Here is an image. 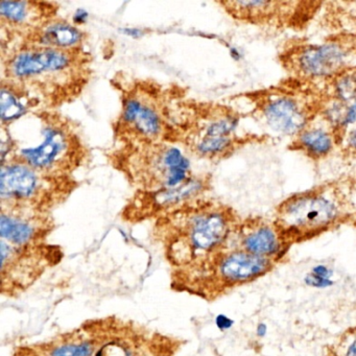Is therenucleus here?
<instances>
[{
  "instance_id": "9",
  "label": "nucleus",
  "mask_w": 356,
  "mask_h": 356,
  "mask_svg": "<svg viewBox=\"0 0 356 356\" xmlns=\"http://www.w3.org/2000/svg\"><path fill=\"white\" fill-rule=\"evenodd\" d=\"M276 225L257 224L248 227L241 234V250L278 264L289 249Z\"/></svg>"
},
{
  "instance_id": "6",
  "label": "nucleus",
  "mask_w": 356,
  "mask_h": 356,
  "mask_svg": "<svg viewBox=\"0 0 356 356\" xmlns=\"http://www.w3.org/2000/svg\"><path fill=\"white\" fill-rule=\"evenodd\" d=\"M118 124L133 143H159L165 128L163 118L154 102L136 93L124 99Z\"/></svg>"
},
{
  "instance_id": "20",
  "label": "nucleus",
  "mask_w": 356,
  "mask_h": 356,
  "mask_svg": "<svg viewBox=\"0 0 356 356\" xmlns=\"http://www.w3.org/2000/svg\"><path fill=\"white\" fill-rule=\"evenodd\" d=\"M339 356H356V330L352 331L343 339V347Z\"/></svg>"
},
{
  "instance_id": "13",
  "label": "nucleus",
  "mask_w": 356,
  "mask_h": 356,
  "mask_svg": "<svg viewBox=\"0 0 356 356\" xmlns=\"http://www.w3.org/2000/svg\"><path fill=\"white\" fill-rule=\"evenodd\" d=\"M266 120L274 130L284 134H293L305 126L306 118L295 101L277 99L264 109Z\"/></svg>"
},
{
  "instance_id": "14",
  "label": "nucleus",
  "mask_w": 356,
  "mask_h": 356,
  "mask_svg": "<svg viewBox=\"0 0 356 356\" xmlns=\"http://www.w3.org/2000/svg\"><path fill=\"white\" fill-rule=\"evenodd\" d=\"M32 209L5 208L1 210L0 233L3 239L15 245H24L34 237L36 228L26 214Z\"/></svg>"
},
{
  "instance_id": "23",
  "label": "nucleus",
  "mask_w": 356,
  "mask_h": 356,
  "mask_svg": "<svg viewBox=\"0 0 356 356\" xmlns=\"http://www.w3.org/2000/svg\"><path fill=\"white\" fill-rule=\"evenodd\" d=\"M233 321L230 320V318H227L226 316H218L216 318V325H218V328L222 329V330H225V329L230 328L232 326Z\"/></svg>"
},
{
  "instance_id": "25",
  "label": "nucleus",
  "mask_w": 356,
  "mask_h": 356,
  "mask_svg": "<svg viewBox=\"0 0 356 356\" xmlns=\"http://www.w3.org/2000/svg\"><path fill=\"white\" fill-rule=\"evenodd\" d=\"M124 33L132 37L141 36L140 31L137 30V29H128V30H124Z\"/></svg>"
},
{
  "instance_id": "17",
  "label": "nucleus",
  "mask_w": 356,
  "mask_h": 356,
  "mask_svg": "<svg viewBox=\"0 0 356 356\" xmlns=\"http://www.w3.org/2000/svg\"><path fill=\"white\" fill-rule=\"evenodd\" d=\"M333 273L330 268L324 264H318L308 273L305 278L306 284L316 289H324L330 286L332 283Z\"/></svg>"
},
{
  "instance_id": "5",
  "label": "nucleus",
  "mask_w": 356,
  "mask_h": 356,
  "mask_svg": "<svg viewBox=\"0 0 356 356\" xmlns=\"http://www.w3.org/2000/svg\"><path fill=\"white\" fill-rule=\"evenodd\" d=\"M55 177L45 176L20 160L1 163L0 197L5 208L39 209L47 197H53Z\"/></svg>"
},
{
  "instance_id": "11",
  "label": "nucleus",
  "mask_w": 356,
  "mask_h": 356,
  "mask_svg": "<svg viewBox=\"0 0 356 356\" xmlns=\"http://www.w3.org/2000/svg\"><path fill=\"white\" fill-rule=\"evenodd\" d=\"M47 3L33 1H1L0 16L3 26L18 31H26L29 35L38 30L45 22L53 19L47 17L51 11Z\"/></svg>"
},
{
  "instance_id": "26",
  "label": "nucleus",
  "mask_w": 356,
  "mask_h": 356,
  "mask_svg": "<svg viewBox=\"0 0 356 356\" xmlns=\"http://www.w3.org/2000/svg\"><path fill=\"white\" fill-rule=\"evenodd\" d=\"M266 330H268V328H266V324L258 325L257 334L259 335V337H264V335H266Z\"/></svg>"
},
{
  "instance_id": "1",
  "label": "nucleus",
  "mask_w": 356,
  "mask_h": 356,
  "mask_svg": "<svg viewBox=\"0 0 356 356\" xmlns=\"http://www.w3.org/2000/svg\"><path fill=\"white\" fill-rule=\"evenodd\" d=\"M80 67L78 51L24 44L3 62L7 83L19 90L67 84ZM5 82V81H3Z\"/></svg>"
},
{
  "instance_id": "10",
  "label": "nucleus",
  "mask_w": 356,
  "mask_h": 356,
  "mask_svg": "<svg viewBox=\"0 0 356 356\" xmlns=\"http://www.w3.org/2000/svg\"><path fill=\"white\" fill-rule=\"evenodd\" d=\"M24 44L51 47L61 51H79L84 42V33L74 24L62 19H51L29 35Z\"/></svg>"
},
{
  "instance_id": "19",
  "label": "nucleus",
  "mask_w": 356,
  "mask_h": 356,
  "mask_svg": "<svg viewBox=\"0 0 356 356\" xmlns=\"http://www.w3.org/2000/svg\"><path fill=\"white\" fill-rule=\"evenodd\" d=\"M337 90H339V95L343 99H351L356 95V80L352 76H346V78L341 79L339 82V86H337Z\"/></svg>"
},
{
  "instance_id": "21",
  "label": "nucleus",
  "mask_w": 356,
  "mask_h": 356,
  "mask_svg": "<svg viewBox=\"0 0 356 356\" xmlns=\"http://www.w3.org/2000/svg\"><path fill=\"white\" fill-rule=\"evenodd\" d=\"M97 356H131L129 355L128 352L120 347V346L116 345V343H110V345L106 346L103 349L99 350V353Z\"/></svg>"
},
{
  "instance_id": "2",
  "label": "nucleus",
  "mask_w": 356,
  "mask_h": 356,
  "mask_svg": "<svg viewBox=\"0 0 356 356\" xmlns=\"http://www.w3.org/2000/svg\"><path fill=\"white\" fill-rule=\"evenodd\" d=\"M127 170L143 193L174 188L188 181L191 161L179 147L168 143H134Z\"/></svg>"
},
{
  "instance_id": "12",
  "label": "nucleus",
  "mask_w": 356,
  "mask_h": 356,
  "mask_svg": "<svg viewBox=\"0 0 356 356\" xmlns=\"http://www.w3.org/2000/svg\"><path fill=\"white\" fill-rule=\"evenodd\" d=\"M343 53L335 45H321L306 49L299 57V66L307 76H328L341 67Z\"/></svg>"
},
{
  "instance_id": "15",
  "label": "nucleus",
  "mask_w": 356,
  "mask_h": 356,
  "mask_svg": "<svg viewBox=\"0 0 356 356\" xmlns=\"http://www.w3.org/2000/svg\"><path fill=\"white\" fill-rule=\"evenodd\" d=\"M26 93L14 87L9 83L3 82L1 97H0V109H1V124L3 126L12 124L26 115L28 111Z\"/></svg>"
},
{
  "instance_id": "3",
  "label": "nucleus",
  "mask_w": 356,
  "mask_h": 356,
  "mask_svg": "<svg viewBox=\"0 0 356 356\" xmlns=\"http://www.w3.org/2000/svg\"><path fill=\"white\" fill-rule=\"evenodd\" d=\"M81 152L80 140L72 129L59 118L49 116L42 118L40 140L16 149L10 159L15 158L45 176L59 178L76 165Z\"/></svg>"
},
{
  "instance_id": "18",
  "label": "nucleus",
  "mask_w": 356,
  "mask_h": 356,
  "mask_svg": "<svg viewBox=\"0 0 356 356\" xmlns=\"http://www.w3.org/2000/svg\"><path fill=\"white\" fill-rule=\"evenodd\" d=\"M53 356H91V350L84 343L63 346L56 349Z\"/></svg>"
},
{
  "instance_id": "7",
  "label": "nucleus",
  "mask_w": 356,
  "mask_h": 356,
  "mask_svg": "<svg viewBox=\"0 0 356 356\" xmlns=\"http://www.w3.org/2000/svg\"><path fill=\"white\" fill-rule=\"evenodd\" d=\"M230 233V220L218 209L195 211L188 222V236L197 250L209 251L226 241Z\"/></svg>"
},
{
  "instance_id": "27",
  "label": "nucleus",
  "mask_w": 356,
  "mask_h": 356,
  "mask_svg": "<svg viewBox=\"0 0 356 356\" xmlns=\"http://www.w3.org/2000/svg\"><path fill=\"white\" fill-rule=\"evenodd\" d=\"M351 145H352V147H353L356 151V130H355V132H354V134L352 135Z\"/></svg>"
},
{
  "instance_id": "24",
  "label": "nucleus",
  "mask_w": 356,
  "mask_h": 356,
  "mask_svg": "<svg viewBox=\"0 0 356 356\" xmlns=\"http://www.w3.org/2000/svg\"><path fill=\"white\" fill-rule=\"evenodd\" d=\"M356 120V103L348 110L347 114H346L345 122L343 124H351V122H355Z\"/></svg>"
},
{
  "instance_id": "16",
  "label": "nucleus",
  "mask_w": 356,
  "mask_h": 356,
  "mask_svg": "<svg viewBox=\"0 0 356 356\" xmlns=\"http://www.w3.org/2000/svg\"><path fill=\"white\" fill-rule=\"evenodd\" d=\"M302 147L314 156H324L330 152L332 141L330 136L322 130L307 131L300 138Z\"/></svg>"
},
{
  "instance_id": "4",
  "label": "nucleus",
  "mask_w": 356,
  "mask_h": 356,
  "mask_svg": "<svg viewBox=\"0 0 356 356\" xmlns=\"http://www.w3.org/2000/svg\"><path fill=\"white\" fill-rule=\"evenodd\" d=\"M339 216V208L328 197L306 193L285 201L279 208L275 225L291 245L328 230Z\"/></svg>"
},
{
  "instance_id": "22",
  "label": "nucleus",
  "mask_w": 356,
  "mask_h": 356,
  "mask_svg": "<svg viewBox=\"0 0 356 356\" xmlns=\"http://www.w3.org/2000/svg\"><path fill=\"white\" fill-rule=\"evenodd\" d=\"M88 19V14L84 10H78L74 15V24L79 26L81 24H85L86 20Z\"/></svg>"
},
{
  "instance_id": "8",
  "label": "nucleus",
  "mask_w": 356,
  "mask_h": 356,
  "mask_svg": "<svg viewBox=\"0 0 356 356\" xmlns=\"http://www.w3.org/2000/svg\"><path fill=\"white\" fill-rule=\"evenodd\" d=\"M276 264L243 250H236L222 258L220 274L229 284H243L261 278L270 273Z\"/></svg>"
}]
</instances>
